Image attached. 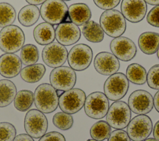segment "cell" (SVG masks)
Returning a JSON list of instances; mask_svg holds the SVG:
<instances>
[{
    "instance_id": "1",
    "label": "cell",
    "mask_w": 159,
    "mask_h": 141,
    "mask_svg": "<svg viewBox=\"0 0 159 141\" xmlns=\"http://www.w3.org/2000/svg\"><path fill=\"white\" fill-rule=\"evenodd\" d=\"M58 98L56 90L48 83L39 85L34 93L36 108L44 113H52L57 108Z\"/></svg>"
},
{
    "instance_id": "2",
    "label": "cell",
    "mask_w": 159,
    "mask_h": 141,
    "mask_svg": "<svg viewBox=\"0 0 159 141\" xmlns=\"http://www.w3.org/2000/svg\"><path fill=\"white\" fill-rule=\"evenodd\" d=\"M24 42V32L17 25L7 26L0 31V49L4 53H14L19 51Z\"/></svg>"
},
{
    "instance_id": "3",
    "label": "cell",
    "mask_w": 159,
    "mask_h": 141,
    "mask_svg": "<svg viewBox=\"0 0 159 141\" xmlns=\"http://www.w3.org/2000/svg\"><path fill=\"white\" fill-rule=\"evenodd\" d=\"M99 22L104 32L111 37L120 36L126 29L124 17L121 12L116 9H109L103 12Z\"/></svg>"
},
{
    "instance_id": "4",
    "label": "cell",
    "mask_w": 159,
    "mask_h": 141,
    "mask_svg": "<svg viewBox=\"0 0 159 141\" xmlns=\"http://www.w3.org/2000/svg\"><path fill=\"white\" fill-rule=\"evenodd\" d=\"M68 6L62 0H47L41 6L40 14L42 19L52 25H57L66 21Z\"/></svg>"
},
{
    "instance_id": "5",
    "label": "cell",
    "mask_w": 159,
    "mask_h": 141,
    "mask_svg": "<svg viewBox=\"0 0 159 141\" xmlns=\"http://www.w3.org/2000/svg\"><path fill=\"white\" fill-rule=\"evenodd\" d=\"M131 118V111L128 105L124 101L114 102L109 108L106 121L112 128L122 129L129 124Z\"/></svg>"
},
{
    "instance_id": "6",
    "label": "cell",
    "mask_w": 159,
    "mask_h": 141,
    "mask_svg": "<svg viewBox=\"0 0 159 141\" xmlns=\"http://www.w3.org/2000/svg\"><path fill=\"white\" fill-rule=\"evenodd\" d=\"M109 108V102L104 93L95 92L90 93L84 104L85 113L91 118L98 119L106 116Z\"/></svg>"
},
{
    "instance_id": "7",
    "label": "cell",
    "mask_w": 159,
    "mask_h": 141,
    "mask_svg": "<svg viewBox=\"0 0 159 141\" xmlns=\"http://www.w3.org/2000/svg\"><path fill=\"white\" fill-rule=\"evenodd\" d=\"M129 82L125 75L116 72L109 77L104 85V94L107 98L112 101L122 98L127 93Z\"/></svg>"
},
{
    "instance_id": "8",
    "label": "cell",
    "mask_w": 159,
    "mask_h": 141,
    "mask_svg": "<svg viewBox=\"0 0 159 141\" xmlns=\"http://www.w3.org/2000/svg\"><path fill=\"white\" fill-rule=\"evenodd\" d=\"M24 128L27 134L31 137L39 139L42 137L47 130V119L39 110L30 109L25 114Z\"/></svg>"
},
{
    "instance_id": "9",
    "label": "cell",
    "mask_w": 159,
    "mask_h": 141,
    "mask_svg": "<svg viewBox=\"0 0 159 141\" xmlns=\"http://www.w3.org/2000/svg\"><path fill=\"white\" fill-rule=\"evenodd\" d=\"M49 79L51 85L55 90L65 92L75 86L76 75L71 67L60 66L54 68L51 71Z\"/></svg>"
},
{
    "instance_id": "10",
    "label": "cell",
    "mask_w": 159,
    "mask_h": 141,
    "mask_svg": "<svg viewBox=\"0 0 159 141\" xmlns=\"http://www.w3.org/2000/svg\"><path fill=\"white\" fill-rule=\"evenodd\" d=\"M86 98V94L81 89L71 88L59 96L58 105L63 112L75 114L83 108Z\"/></svg>"
},
{
    "instance_id": "11",
    "label": "cell",
    "mask_w": 159,
    "mask_h": 141,
    "mask_svg": "<svg viewBox=\"0 0 159 141\" xmlns=\"http://www.w3.org/2000/svg\"><path fill=\"white\" fill-rule=\"evenodd\" d=\"M67 59L68 64L74 70H84L89 66L92 61V49L87 45L78 44L70 49Z\"/></svg>"
},
{
    "instance_id": "12",
    "label": "cell",
    "mask_w": 159,
    "mask_h": 141,
    "mask_svg": "<svg viewBox=\"0 0 159 141\" xmlns=\"http://www.w3.org/2000/svg\"><path fill=\"white\" fill-rule=\"evenodd\" d=\"M152 129L151 119L147 115L139 114L130 121L127 133L132 141H143L150 135Z\"/></svg>"
},
{
    "instance_id": "13",
    "label": "cell",
    "mask_w": 159,
    "mask_h": 141,
    "mask_svg": "<svg viewBox=\"0 0 159 141\" xmlns=\"http://www.w3.org/2000/svg\"><path fill=\"white\" fill-rule=\"evenodd\" d=\"M68 51L65 46L58 42L53 41L43 48L42 57L47 66L56 68L65 64L68 58Z\"/></svg>"
},
{
    "instance_id": "14",
    "label": "cell",
    "mask_w": 159,
    "mask_h": 141,
    "mask_svg": "<svg viewBox=\"0 0 159 141\" xmlns=\"http://www.w3.org/2000/svg\"><path fill=\"white\" fill-rule=\"evenodd\" d=\"M128 106L134 113L146 114L153 109V98L149 92L143 90H137L129 96Z\"/></svg>"
},
{
    "instance_id": "15",
    "label": "cell",
    "mask_w": 159,
    "mask_h": 141,
    "mask_svg": "<svg viewBox=\"0 0 159 141\" xmlns=\"http://www.w3.org/2000/svg\"><path fill=\"white\" fill-rule=\"evenodd\" d=\"M110 49L112 54L122 61H129L136 55L137 47L129 38L119 36L114 38L110 44Z\"/></svg>"
},
{
    "instance_id": "16",
    "label": "cell",
    "mask_w": 159,
    "mask_h": 141,
    "mask_svg": "<svg viewBox=\"0 0 159 141\" xmlns=\"http://www.w3.org/2000/svg\"><path fill=\"white\" fill-rule=\"evenodd\" d=\"M120 9L125 19L132 23H137L145 17L147 6L144 0H122Z\"/></svg>"
},
{
    "instance_id": "17",
    "label": "cell",
    "mask_w": 159,
    "mask_h": 141,
    "mask_svg": "<svg viewBox=\"0 0 159 141\" xmlns=\"http://www.w3.org/2000/svg\"><path fill=\"white\" fill-rule=\"evenodd\" d=\"M94 67L96 70L104 75H111L116 73L120 67L118 59L109 52H100L95 56Z\"/></svg>"
},
{
    "instance_id": "18",
    "label": "cell",
    "mask_w": 159,
    "mask_h": 141,
    "mask_svg": "<svg viewBox=\"0 0 159 141\" xmlns=\"http://www.w3.org/2000/svg\"><path fill=\"white\" fill-rule=\"evenodd\" d=\"M81 37V32L77 25L71 22H64L58 25L55 29V38L63 46L76 43Z\"/></svg>"
},
{
    "instance_id": "19",
    "label": "cell",
    "mask_w": 159,
    "mask_h": 141,
    "mask_svg": "<svg viewBox=\"0 0 159 141\" xmlns=\"http://www.w3.org/2000/svg\"><path fill=\"white\" fill-rule=\"evenodd\" d=\"M22 62L13 53H6L0 56V74L6 78H13L20 72Z\"/></svg>"
},
{
    "instance_id": "20",
    "label": "cell",
    "mask_w": 159,
    "mask_h": 141,
    "mask_svg": "<svg viewBox=\"0 0 159 141\" xmlns=\"http://www.w3.org/2000/svg\"><path fill=\"white\" fill-rule=\"evenodd\" d=\"M68 14L71 22L77 26H82L89 21L91 12L89 7L84 3L71 5L68 9Z\"/></svg>"
},
{
    "instance_id": "21",
    "label": "cell",
    "mask_w": 159,
    "mask_h": 141,
    "mask_svg": "<svg viewBox=\"0 0 159 141\" xmlns=\"http://www.w3.org/2000/svg\"><path fill=\"white\" fill-rule=\"evenodd\" d=\"M35 41L40 45L52 43L55 38V31L52 24L42 22L37 25L33 32Z\"/></svg>"
},
{
    "instance_id": "22",
    "label": "cell",
    "mask_w": 159,
    "mask_h": 141,
    "mask_svg": "<svg viewBox=\"0 0 159 141\" xmlns=\"http://www.w3.org/2000/svg\"><path fill=\"white\" fill-rule=\"evenodd\" d=\"M138 45L144 54H155L159 48V33L152 32L142 33L139 36Z\"/></svg>"
},
{
    "instance_id": "23",
    "label": "cell",
    "mask_w": 159,
    "mask_h": 141,
    "mask_svg": "<svg viewBox=\"0 0 159 141\" xmlns=\"http://www.w3.org/2000/svg\"><path fill=\"white\" fill-rule=\"evenodd\" d=\"M40 10L35 5H27L23 7L18 14V20L24 27L34 25L40 17Z\"/></svg>"
},
{
    "instance_id": "24",
    "label": "cell",
    "mask_w": 159,
    "mask_h": 141,
    "mask_svg": "<svg viewBox=\"0 0 159 141\" xmlns=\"http://www.w3.org/2000/svg\"><path fill=\"white\" fill-rule=\"evenodd\" d=\"M17 94L15 84L7 79L0 80V108L10 105Z\"/></svg>"
},
{
    "instance_id": "25",
    "label": "cell",
    "mask_w": 159,
    "mask_h": 141,
    "mask_svg": "<svg viewBox=\"0 0 159 141\" xmlns=\"http://www.w3.org/2000/svg\"><path fill=\"white\" fill-rule=\"evenodd\" d=\"M46 71L45 67L42 64H34L24 67L20 70V77L27 83L39 82L44 75Z\"/></svg>"
},
{
    "instance_id": "26",
    "label": "cell",
    "mask_w": 159,
    "mask_h": 141,
    "mask_svg": "<svg viewBox=\"0 0 159 141\" xmlns=\"http://www.w3.org/2000/svg\"><path fill=\"white\" fill-rule=\"evenodd\" d=\"M82 33L85 38L93 43H99L104 38V31L101 25L93 20H89L82 28Z\"/></svg>"
},
{
    "instance_id": "27",
    "label": "cell",
    "mask_w": 159,
    "mask_h": 141,
    "mask_svg": "<svg viewBox=\"0 0 159 141\" xmlns=\"http://www.w3.org/2000/svg\"><path fill=\"white\" fill-rule=\"evenodd\" d=\"M126 77L130 82L137 85H143L147 81V72L141 65L133 63L126 69Z\"/></svg>"
},
{
    "instance_id": "28",
    "label": "cell",
    "mask_w": 159,
    "mask_h": 141,
    "mask_svg": "<svg viewBox=\"0 0 159 141\" xmlns=\"http://www.w3.org/2000/svg\"><path fill=\"white\" fill-rule=\"evenodd\" d=\"M34 102V93L27 90H22L18 92L14 100L15 108L21 112L27 111Z\"/></svg>"
},
{
    "instance_id": "29",
    "label": "cell",
    "mask_w": 159,
    "mask_h": 141,
    "mask_svg": "<svg viewBox=\"0 0 159 141\" xmlns=\"http://www.w3.org/2000/svg\"><path fill=\"white\" fill-rule=\"evenodd\" d=\"M111 133V127L104 121H99L94 123L90 129V135L98 141H103L108 139Z\"/></svg>"
},
{
    "instance_id": "30",
    "label": "cell",
    "mask_w": 159,
    "mask_h": 141,
    "mask_svg": "<svg viewBox=\"0 0 159 141\" xmlns=\"http://www.w3.org/2000/svg\"><path fill=\"white\" fill-rule=\"evenodd\" d=\"M16 12L9 3L0 2V28L11 25L16 20Z\"/></svg>"
},
{
    "instance_id": "31",
    "label": "cell",
    "mask_w": 159,
    "mask_h": 141,
    "mask_svg": "<svg viewBox=\"0 0 159 141\" xmlns=\"http://www.w3.org/2000/svg\"><path fill=\"white\" fill-rule=\"evenodd\" d=\"M39 58V51L36 46L27 44L21 48L20 60L22 64L26 66L34 64L38 61Z\"/></svg>"
},
{
    "instance_id": "32",
    "label": "cell",
    "mask_w": 159,
    "mask_h": 141,
    "mask_svg": "<svg viewBox=\"0 0 159 141\" xmlns=\"http://www.w3.org/2000/svg\"><path fill=\"white\" fill-rule=\"evenodd\" d=\"M53 123L57 128L66 130L72 127L73 118L70 114L65 112H58L53 116Z\"/></svg>"
},
{
    "instance_id": "33",
    "label": "cell",
    "mask_w": 159,
    "mask_h": 141,
    "mask_svg": "<svg viewBox=\"0 0 159 141\" xmlns=\"http://www.w3.org/2000/svg\"><path fill=\"white\" fill-rule=\"evenodd\" d=\"M16 135L14 126L9 122H0V141H13Z\"/></svg>"
},
{
    "instance_id": "34",
    "label": "cell",
    "mask_w": 159,
    "mask_h": 141,
    "mask_svg": "<svg viewBox=\"0 0 159 141\" xmlns=\"http://www.w3.org/2000/svg\"><path fill=\"white\" fill-rule=\"evenodd\" d=\"M147 82L149 87L159 90V64L152 66L147 75Z\"/></svg>"
},
{
    "instance_id": "35",
    "label": "cell",
    "mask_w": 159,
    "mask_h": 141,
    "mask_svg": "<svg viewBox=\"0 0 159 141\" xmlns=\"http://www.w3.org/2000/svg\"><path fill=\"white\" fill-rule=\"evenodd\" d=\"M147 21L150 25L159 28V5L150 11L147 16Z\"/></svg>"
},
{
    "instance_id": "36",
    "label": "cell",
    "mask_w": 159,
    "mask_h": 141,
    "mask_svg": "<svg viewBox=\"0 0 159 141\" xmlns=\"http://www.w3.org/2000/svg\"><path fill=\"white\" fill-rule=\"evenodd\" d=\"M107 141H130V139L125 131L117 129L111 133Z\"/></svg>"
},
{
    "instance_id": "37",
    "label": "cell",
    "mask_w": 159,
    "mask_h": 141,
    "mask_svg": "<svg viewBox=\"0 0 159 141\" xmlns=\"http://www.w3.org/2000/svg\"><path fill=\"white\" fill-rule=\"evenodd\" d=\"M120 0H93L94 4L100 9L104 10L112 9L120 2Z\"/></svg>"
},
{
    "instance_id": "38",
    "label": "cell",
    "mask_w": 159,
    "mask_h": 141,
    "mask_svg": "<svg viewBox=\"0 0 159 141\" xmlns=\"http://www.w3.org/2000/svg\"><path fill=\"white\" fill-rule=\"evenodd\" d=\"M39 141H66L65 137L58 132H50L44 134Z\"/></svg>"
},
{
    "instance_id": "39",
    "label": "cell",
    "mask_w": 159,
    "mask_h": 141,
    "mask_svg": "<svg viewBox=\"0 0 159 141\" xmlns=\"http://www.w3.org/2000/svg\"><path fill=\"white\" fill-rule=\"evenodd\" d=\"M13 141H34V140L28 134H21L16 136Z\"/></svg>"
},
{
    "instance_id": "40",
    "label": "cell",
    "mask_w": 159,
    "mask_h": 141,
    "mask_svg": "<svg viewBox=\"0 0 159 141\" xmlns=\"http://www.w3.org/2000/svg\"><path fill=\"white\" fill-rule=\"evenodd\" d=\"M153 135L154 138L159 141V121H158L155 123V124L153 127Z\"/></svg>"
},
{
    "instance_id": "41",
    "label": "cell",
    "mask_w": 159,
    "mask_h": 141,
    "mask_svg": "<svg viewBox=\"0 0 159 141\" xmlns=\"http://www.w3.org/2000/svg\"><path fill=\"white\" fill-rule=\"evenodd\" d=\"M153 106L157 111L159 113V91L157 92L153 98Z\"/></svg>"
},
{
    "instance_id": "42",
    "label": "cell",
    "mask_w": 159,
    "mask_h": 141,
    "mask_svg": "<svg viewBox=\"0 0 159 141\" xmlns=\"http://www.w3.org/2000/svg\"><path fill=\"white\" fill-rule=\"evenodd\" d=\"M46 1L47 0H25V1L29 4L35 5V6L42 4Z\"/></svg>"
},
{
    "instance_id": "43",
    "label": "cell",
    "mask_w": 159,
    "mask_h": 141,
    "mask_svg": "<svg viewBox=\"0 0 159 141\" xmlns=\"http://www.w3.org/2000/svg\"><path fill=\"white\" fill-rule=\"evenodd\" d=\"M145 2L153 6L159 5V0H144Z\"/></svg>"
},
{
    "instance_id": "44",
    "label": "cell",
    "mask_w": 159,
    "mask_h": 141,
    "mask_svg": "<svg viewBox=\"0 0 159 141\" xmlns=\"http://www.w3.org/2000/svg\"><path fill=\"white\" fill-rule=\"evenodd\" d=\"M143 141H158V140H157L155 138H149V139H146Z\"/></svg>"
},
{
    "instance_id": "45",
    "label": "cell",
    "mask_w": 159,
    "mask_h": 141,
    "mask_svg": "<svg viewBox=\"0 0 159 141\" xmlns=\"http://www.w3.org/2000/svg\"><path fill=\"white\" fill-rule=\"evenodd\" d=\"M157 57L159 59V48H158V49L157 50Z\"/></svg>"
},
{
    "instance_id": "46",
    "label": "cell",
    "mask_w": 159,
    "mask_h": 141,
    "mask_svg": "<svg viewBox=\"0 0 159 141\" xmlns=\"http://www.w3.org/2000/svg\"><path fill=\"white\" fill-rule=\"evenodd\" d=\"M87 141H98V140H96L94 139H88Z\"/></svg>"
},
{
    "instance_id": "47",
    "label": "cell",
    "mask_w": 159,
    "mask_h": 141,
    "mask_svg": "<svg viewBox=\"0 0 159 141\" xmlns=\"http://www.w3.org/2000/svg\"><path fill=\"white\" fill-rule=\"evenodd\" d=\"M62 1H70V0H62Z\"/></svg>"
}]
</instances>
